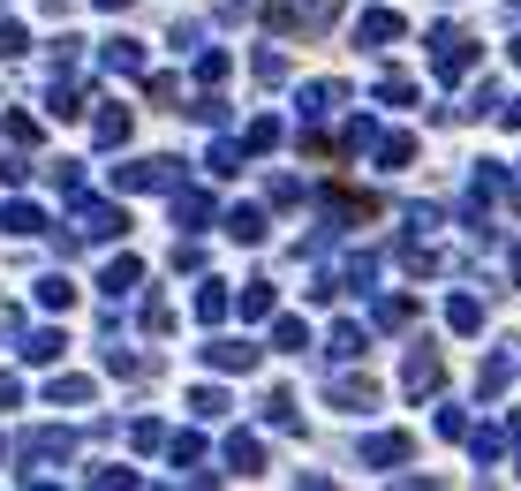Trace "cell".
Here are the masks:
<instances>
[{
    "label": "cell",
    "instance_id": "obj_13",
    "mask_svg": "<svg viewBox=\"0 0 521 491\" xmlns=\"http://www.w3.org/2000/svg\"><path fill=\"white\" fill-rule=\"evenodd\" d=\"M0 227H8V235H38V227H46V212H38V204H0Z\"/></svg>",
    "mask_w": 521,
    "mask_h": 491
},
{
    "label": "cell",
    "instance_id": "obj_27",
    "mask_svg": "<svg viewBox=\"0 0 521 491\" xmlns=\"http://www.w3.org/2000/svg\"><path fill=\"white\" fill-rule=\"evenodd\" d=\"M227 68H235V53L204 46V53H197V84H219V76H227Z\"/></svg>",
    "mask_w": 521,
    "mask_h": 491
},
{
    "label": "cell",
    "instance_id": "obj_24",
    "mask_svg": "<svg viewBox=\"0 0 521 491\" xmlns=\"http://www.w3.org/2000/svg\"><path fill=\"white\" fill-rule=\"evenodd\" d=\"M242 144H250V159H265L272 144H280V121H272V114H265V121H250V129H242Z\"/></svg>",
    "mask_w": 521,
    "mask_h": 491
},
{
    "label": "cell",
    "instance_id": "obj_45",
    "mask_svg": "<svg viewBox=\"0 0 521 491\" xmlns=\"http://www.w3.org/2000/svg\"><path fill=\"white\" fill-rule=\"evenodd\" d=\"M0 461H8V439H0Z\"/></svg>",
    "mask_w": 521,
    "mask_h": 491
},
{
    "label": "cell",
    "instance_id": "obj_18",
    "mask_svg": "<svg viewBox=\"0 0 521 491\" xmlns=\"http://www.w3.org/2000/svg\"><path fill=\"white\" fill-rule=\"evenodd\" d=\"M38 303H46V310H76V288H68V272H46V280H38Z\"/></svg>",
    "mask_w": 521,
    "mask_h": 491
},
{
    "label": "cell",
    "instance_id": "obj_7",
    "mask_svg": "<svg viewBox=\"0 0 521 491\" xmlns=\"http://www.w3.org/2000/svg\"><path fill=\"white\" fill-rule=\"evenodd\" d=\"M393 461H408V431H378V439H363V469H393Z\"/></svg>",
    "mask_w": 521,
    "mask_h": 491
},
{
    "label": "cell",
    "instance_id": "obj_11",
    "mask_svg": "<svg viewBox=\"0 0 521 491\" xmlns=\"http://www.w3.org/2000/svg\"><path fill=\"white\" fill-rule=\"evenodd\" d=\"M136 280H144V265H136V257H114V265H106V272H99V288H106V295H114V303H121V295H129V288H136Z\"/></svg>",
    "mask_w": 521,
    "mask_h": 491
},
{
    "label": "cell",
    "instance_id": "obj_42",
    "mask_svg": "<svg viewBox=\"0 0 521 491\" xmlns=\"http://www.w3.org/2000/svg\"><path fill=\"white\" fill-rule=\"evenodd\" d=\"M506 121H514V129H521V99H506Z\"/></svg>",
    "mask_w": 521,
    "mask_h": 491
},
{
    "label": "cell",
    "instance_id": "obj_44",
    "mask_svg": "<svg viewBox=\"0 0 521 491\" xmlns=\"http://www.w3.org/2000/svg\"><path fill=\"white\" fill-rule=\"evenodd\" d=\"M514 280H521V250H514Z\"/></svg>",
    "mask_w": 521,
    "mask_h": 491
},
{
    "label": "cell",
    "instance_id": "obj_6",
    "mask_svg": "<svg viewBox=\"0 0 521 491\" xmlns=\"http://www.w3.org/2000/svg\"><path fill=\"white\" fill-rule=\"evenodd\" d=\"M401 31H408V23L393 16V8H363V16H355V46H393Z\"/></svg>",
    "mask_w": 521,
    "mask_h": 491
},
{
    "label": "cell",
    "instance_id": "obj_21",
    "mask_svg": "<svg viewBox=\"0 0 521 491\" xmlns=\"http://www.w3.org/2000/svg\"><path fill=\"white\" fill-rule=\"evenodd\" d=\"M446 325H454V333H476V325H484V303H476V295H454V303H446Z\"/></svg>",
    "mask_w": 521,
    "mask_h": 491
},
{
    "label": "cell",
    "instance_id": "obj_36",
    "mask_svg": "<svg viewBox=\"0 0 521 491\" xmlns=\"http://www.w3.org/2000/svg\"><path fill=\"white\" fill-rule=\"evenodd\" d=\"M469 454L491 469V461H499V431H491V424H484V431H469Z\"/></svg>",
    "mask_w": 521,
    "mask_h": 491
},
{
    "label": "cell",
    "instance_id": "obj_32",
    "mask_svg": "<svg viewBox=\"0 0 521 491\" xmlns=\"http://www.w3.org/2000/svg\"><path fill=\"white\" fill-rule=\"evenodd\" d=\"M416 318V295H386V303H378V325H408Z\"/></svg>",
    "mask_w": 521,
    "mask_h": 491
},
{
    "label": "cell",
    "instance_id": "obj_46",
    "mask_svg": "<svg viewBox=\"0 0 521 491\" xmlns=\"http://www.w3.org/2000/svg\"><path fill=\"white\" fill-rule=\"evenodd\" d=\"M514 61H521V38H514Z\"/></svg>",
    "mask_w": 521,
    "mask_h": 491
},
{
    "label": "cell",
    "instance_id": "obj_25",
    "mask_svg": "<svg viewBox=\"0 0 521 491\" xmlns=\"http://www.w3.org/2000/svg\"><path fill=\"white\" fill-rule=\"evenodd\" d=\"M272 303H280L272 280H250V288H242V318H272Z\"/></svg>",
    "mask_w": 521,
    "mask_h": 491
},
{
    "label": "cell",
    "instance_id": "obj_31",
    "mask_svg": "<svg viewBox=\"0 0 521 491\" xmlns=\"http://www.w3.org/2000/svg\"><path fill=\"white\" fill-rule=\"evenodd\" d=\"M121 136H129V106H106L99 114V144H121Z\"/></svg>",
    "mask_w": 521,
    "mask_h": 491
},
{
    "label": "cell",
    "instance_id": "obj_2",
    "mask_svg": "<svg viewBox=\"0 0 521 491\" xmlns=\"http://www.w3.org/2000/svg\"><path fill=\"white\" fill-rule=\"evenodd\" d=\"M121 227H129V212H121V204L76 197V235H84V242H106V235H121Z\"/></svg>",
    "mask_w": 521,
    "mask_h": 491
},
{
    "label": "cell",
    "instance_id": "obj_20",
    "mask_svg": "<svg viewBox=\"0 0 521 491\" xmlns=\"http://www.w3.org/2000/svg\"><path fill=\"white\" fill-rule=\"evenodd\" d=\"M99 61L114 68V76H136V68H144V53H136V38H114V46H106Z\"/></svg>",
    "mask_w": 521,
    "mask_h": 491
},
{
    "label": "cell",
    "instance_id": "obj_1",
    "mask_svg": "<svg viewBox=\"0 0 521 491\" xmlns=\"http://www.w3.org/2000/svg\"><path fill=\"white\" fill-rule=\"evenodd\" d=\"M431 68L446 76V84H454V76H469V68H476V38L454 31V23H438V31H431Z\"/></svg>",
    "mask_w": 521,
    "mask_h": 491
},
{
    "label": "cell",
    "instance_id": "obj_22",
    "mask_svg": "<svg viewBox=\"0 0 521 491\" xmlns=\"http://www.w3.org/2000/svg\"><path fill=\"white\" fill-rule=\"evenodd\" d=\"M333 401L340 408H370V401H378V386H370V378H333Z\"/></svg>",
    "mask_w": 521,
    "mask_h": 491
},
{
    "label": "cell",
    "instance_id": "obj_8",
    "mask_svg": "<svg viewBox=\"0 0 521 491\" xmlns=\"http://www.w3.org/2000/svg\"><path fill=\"white\" fill-rule=\"evenodd\" d=\"M204 363H212V371H257V348H250V340H212Z\"/></svg>",
    "mask_w": 521,
    "mask_h": 491
},
{
    "label": "cell",
    "instance_id": "obj_10",
    "mask_svg": "<svg viewBox=\"0 0 521 491\" xmlns=\"http://www.w3.org/2000/svg\"><path fill=\"white\" fill-rule=\"evenodd\" d=\"M212 220V197L204 189H174V227H204Z\"/></svg>",
    "mask_w": 521,
    "mask_h": 491
},
{
    "label": "cell",
    "instance_id": "obj_38",
    "mask_svg": "<svg viewBox=\"0 0 521 491\" xmlns=\"http://www.w3.org/2000/svg\"><path fill=\"white\" fill-rule=\"evenodd\" d=\"M23 46H31V38H23V23H0V61H16Z\"/></svg>",
    "mask_w": 521,
    "mask_h": 491
},
{
    "label": "cell",
    "instance_id": "obj_23",
    "mask_svg": "<svg viewBox=\"0 0 521 491\" xmlns=\"http://www.w3.org/2000/svg\"><path fill=\"white\" fill-rule=\"evenodd\" d=\"M46 401H53V408H61V401H68V408H84V401H91V378H53Z\"/></svg>",
    "mask_w": 521,
    "mask_h": 491
},
{
    "label": "cell",
    "instance_id": "obj_28",
    "mask_svg": "<svg viewBox=\"0 0 521 491\" xmlns=\"http://www.w3.org/2000/svg\"><path fill=\"white\" fill-rule=\"evenodd\" d=\"M272 340H280L287 356H303V348H310V333H303V318H280V325H272Z\"/></svg>",
    "mask_w": 521,
    "mask_h": 491
},
{
    "label": "cell",
    "instance_id": "obj_19",
    "mask_svg": "<svg viewBox=\"0 0 521 491\" xmlns=\"http://www.w3.org/2000/svg\"><path fill=\"white\" fill-rule=\"evenodd\" d=\"M227 303H235V295L219 288V280H204V288H197V318H204V325H219V318H227Z\"/></svg>",
    "mask_w": 521,
    "mask_h": 491
},
{
    "label": "cell",
    "instance_id": "obj_34",
    "mask_svg": "<svg viewBox=\"0 0 521 491\" xmlns=\"http://www.w3.org/2000/svg\"><path fill=\"white\" fill-rule=\"evenodd\" d=\"M265 424L272 431H295V401H287V393H272V401H265Z\"/></svg>",
    "mask_w": 521,
    "mask_h": 491
},
{
    "label": "cell",
    "instance_id": "obj_30",
    "mask_svg": "<svg viewBox=\"0 0 521 491\" xmlns=\"http://www.w3.org/2000/svg\"><path fill=\"white\" fill-rule=\"evenodd\" d=\"M189 408L212 424V416H227V393H219V386H197V393H189Z\"/></svg>",
    "mask_w": 521,
    "mask_h": 491
},
{
    "label": "cell",
    "instance_id": "obj_35",
    "mask_svg": "<svg viewBox=\"0 0 521 491\" xmlns=\"http://www.w3.org/2000/svg\"><path fill=\"white\" fill-rule=\"evenodd\" d=\"M378 99H386V106H408V99H416V84H408V76H378Z\"/></svg>",
    "mask_w": 521,
    "mask_h": 491
},
{
    "label": "cell",
    "instance_id": "obj_14",
    "mask_svg": "<svg viewBox=\"0 0 521 491\" xmlns=\"http://www.w3.org/2000/svg\"><path fill=\"white\" fill-rule=\"evenodd\" d=\"M408 159H416V136H408V129H386V136H378V167H408Z\"/></svg>",
    "mask_w": 521,
    "mask_h": 491
},
{
    "label": "cell",
    "instance_id": "obj_4",
    "mask_svg": "<svg viewBox=\"0 0 521 491\" xmlns=\"http://www.w3.org/2000/svg\"><path fill=\"white\" fill-rule=\"evenodd\" d=\"M401 386L423 401V393H438V386H446V363H438L431 348H408V371H401Z\"/></svg>",
    "mask_w": 521,
    "mask_h": 491
},
{
    "label": "cell",
    "instance_id": "obj_3",
    "mask_svg": "<svg viewBox=\"0 0 521 491\" xmlns=\"http://www.w3.org/2000/svg\"><path fill=\"white\" fill-rule=\"evenodd\" d=\"M114 189H182L174 159H136V167H114Z\"/></svg>",
    "mask_w": 521,
    "mask_h": 491
},
{
    "label": "cell",
    "instance_id": "obj_47",
    "mask_svg": "<svg viewBox=\"0 0 521 491\" xmlns=\"http://www.w3.org/2000/svg\"><path fill=\"white\" fill-rule=\"evenodd\" d=\"M514 16H521V0H514Z\"/></svg>",
    "mask_w": 521,
    "mask_h": 491
},
{
    "label": "cell",
    "instance_id": "obj_26",
    "mask_svg": "<svg viewBox=\"0 0 521 491\" xmlns=\"http://www.w3.org/2000/svg\"><path fill=\"white\" fill-rule=\"evenodd\" d=\"M167 454H174V469H197V461H204V439H197V431H174Z\"/></svg>",
    "mask_w": 521,
    "mask_h": 491
},
{
    "label": "cell",
    "instance_id": "obj_43",
    "mask_svg": "<svg viewBox=\"0 0 521 491\" xmlns=\"http://www.w3.org/2000/svg\"><path fill=\"white\" fill-rule=\"evenodd\" d=\"M99 8H129V0H99Z\"/></svg>",
    "mask_w": 521,
    "mask_h": 491
},
{
    "label": "cell",
    "instance_id": "obj_15",
    "mask_svg": "<svg viewBox=\"0 0 521 491\" xmlns=\"http://www.w3.org/2000/svg\"><path fill=\"white\" fill-rule=\"evenodd\" d=\"M227 235L235 242H265V212H257V204H235V212H227Z\"/></svg>",
    "mask_w": 521,
    "mask_h": 491
},
{
    "label": "cell",
    "instance_id": "obj_17",
    "mask_svg": "<svg viewBox=\"0 0 521 491\" xmlns=\"http://www.w3.org/2000/svg\"><path fill=\"white\" fill-rule=\"evenodd\" d=\"M340 99H348L340 84H310V91H303V121H325V114H333Z\"/></svg>",
    "mask_w": 521,
    "mask_h": 491
},
{
    "label": "cell",
    "instance_id": "obj_9",
    "mask_svg": "<svg viewBox=\"0 0 521 491\" xmlns=\"http://www.w3.org/2000/svg\"><path fill=\"white\" fill-rule=\"evenodd\" d=\"M242 159H250V144H235V136H219L212 152H204V174H242Z\"/></svg>",
    "mask_w": 521,
    "mask_h": 491
},
{
    "label": "cell",
    "instance_id": "obj_39",
    "mask_svg": "<svg viewBox=\"0 0 521 491\" xmlns=\"http://www.w3.org/2000/svg\"><path fill=\"white\" fill-rule=\"evenodd\" d=\"M287 76V53H257V84H280Z\"/></svg>",
    "mask_w": 521,
    "mask_h": 491
},
{
    "label": "cell",
    "instance_id": "obj_41",
    "mask_svg": "<svg viewBox=\"0 0 521 491\" xmlns=\"http://www.w3.org/2000/svg\"><path fill=\"white\" fill-rule=\"evenodd\" d=\"M0 340H23V310L16 303H0Z\"/></svg>",
    "mask_w": 521,
    "mask_h": 491
},
{
    "label": "cell",
    "instance_id": "obj_16",
    "mask_svg": "<svg viewBox=\"0 0 521 491\" xmlns=\"http://www.w3.org/2000/svg\"><path fill=\"white\" fill-rule=\"evenodd\" d=\"M325 348H333L340 363H355V356H363V348H370V333H363V325L348 318V325H333V340H325Z\"/></svg>",
    "mask_w": 521,
    "mask_h": 491
},
{
    "label": "cell",
    "instance_id": "obj_37",
    "mask_svg": "<svg viewBox=\"0 0 521 491\" xmlns=\"http://www.w3.org/2000/svg\"><path fill=\"white\" fill-rule=\"evenodd\" d=\"M333 16H340V0H310V8H303V31H325Z\"/></svg>",
    "mask_w": 521,
    "mask_h": 491
},
{
    "label": "cell",
    "instance_id": "obj_29",
    "mask_svg": "<svg viewBox=\"0 0 521 491\" xmlns=\"http://www.w3.org/2000/svg\"><path fill=\"white\" fill-rule=\"evenodd\" d=\"M23 356H31V363H53V356H61V333H23Z\"/></svg>",
    "mask_w": 521,
    "mask_h": 491
},
{
    "label": "cell",
    "instance_id": "obj_40",
    "mask_svg": "<svg viewBox=\"0 0 521 491\" xmlns=\"http://www.w3.org/2000/svg\"><path fill=\"white\" fill-rule=\"evenodd\" d=\"M174 272H204V250H197V242H174Z\"/></svg>",
    "mask_w": 521,
    "mask_h": 491
},
{
    "label": "cell",
    "instance_id": "obj_33",
    "mask_svg": "<svg viewBox=\"0 0 521 491\" xmlns=\"http://www.w3.org/2000/svg\"><path fill=\"white\" fill-rule=\"evenodd\" d=\"M129 446H136V454H152V446H167V424H152V416H144V424L129 431Z\"/></svg>",
    "mask_w": 521,
    "mask_h": 491
},
{
    "label": "cell",
    "instance_id": "obj_5",
    "mask_svg": "<svg viewBox=\"0 0 521 491\" xmlns=\"http://www.w3.org/2000/svg\"><path fill=\"white\" fill-rule=\"evenodd\" d=\"M23 461H31V476H46L53 461H68V431H31V439H23Z\"/></svg>",
    "mask_w": 521,
    "mask_h": 491
},
{
    "label": "cell",
    "instance_id": "obj_12",
    "mask_svg": "<svg viewBox=\"0 0 521 491\" xmlns=\"http://www.w3.org/2000/svg\"><path fill=\"white\" fill-rule=\"evenodd\" d=\"M227 469H235V476H257V469H265V446L235 431V439H227Z\"/></svg>",
    "mask_w": 521,
    "mask_h": 491
}]
</instances>
